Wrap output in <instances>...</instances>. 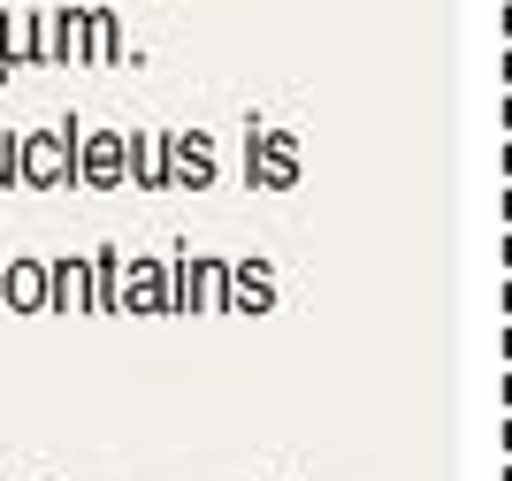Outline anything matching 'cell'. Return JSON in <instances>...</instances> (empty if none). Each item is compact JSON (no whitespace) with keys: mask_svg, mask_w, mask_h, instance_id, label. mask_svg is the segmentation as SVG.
I'll return each mask as SVG.
<instances>
[{"mask_svg":"<svg viewBox=\"0 0 512 481\" xmlns=\"http://www.w3.org/2000/svg\"><path fill=\"white\" fill-rule=\"evenodd\" d=\"M306 184V153L283 123L245 115V191H299Z\"/></svg>","mask_w":512,"mask_h":481,"instance_id":"obj_2","label":"cell"},{"mask_svg":"<svg viewBox=\"0 0 512 481\" xmlns=\"http://www.w3.org/2000/svg\"><path fill=\"white\" fill-rule=\"evenodd\" d=\"M161 260H169V314H222V291H230V260L222 252L176 245Z\"/></svg>","mask_w":512,"mask_h":481,"instance_id":"obj_3","label":"cell"},{"mask_svg":"<svg viewBox=\"0 0 512 481\" xmlns=\"http://www.w3.org/2000/svg\"><path fill=\"white\" fill-rule=\"evenodd\" d=\"M77 115L39 130H16V184L23 191H77Z\"/></svg>","mask_w":512,"mask_h":481,"instance_id":"obj_1","label":"cell"},{"mask_svg":"<svg viewBox=\"0 0 512 481\" xmlns=\"http://www.w3.org/2000/svg\"><path fill=\"white\" fill-rule=\"evenodd\" d=\"M77 62H138V46L123 39V16H115V8H107V0H92L85 8V46H77Z\"/></svg>","mask_w":512,"mask_h":481,"instance_id":"obj_10","label":"cell"},{"mask_svg":"<svg viewBox=\"0 0 512 481\" xmlns=\"http://www.w3.org/2000/svg\"><path fill=\"white\" fill-rule=\"evenodd\" d=\"M23 69V31H16V8H0V84H16Z\"/></svg>","mask_w":512,"mask_h":481,"instance_id":"obj_13","label":"cell"},{"mask_svg":"<svg viewBox=\"0 0 512 481\" xmlns=\"http://www.w3.org/2000/svg\"><path fill=\"white\" fill-rule=\"evenodd\" d=\"M276 260L268 252H245V260H230V291H222V314H276Z\"/></svg>","mask_w":512,"mask_h":481,"instance_id":"obj_6","label":"cell"},{"mask_svg":"<svg viewBox=\"0 0 512 481\" xmlns=\"http://www.w3.org/2000/svg\"><path fill=\"white\" fill-rule=\"evenodd\" d=\"M0 314H46V260L39 252L0 260Z\"/></svg>","mask_w":512,"mask_h":481,"instance_id":"obj_9","label":"cell"},{"mask_svg":"<svg viewBox=\"0 0 512 481\" xmlns=\"http://www.w3.org/2000/svg\"><path fill=\"white\" fill-rule=\"evenodd\" d=\"M0 191H16V130H0Z\"/></svg>","mask_w":512,"mask_h":481,"instance_id":"obj_14","label":"cell"},{"mask_svg":"<svg viewBox=\"0 0 512 481\" xmlns=\"http://www.w3.org/2000/svg\"><path fill=\"white\" fill-rule=\"evenodd\" d=\"M161 146H169V191H207L222 176V153L207 130H161Z\"/></svg>","mask_w":512,"mask_h":481,"instance_id":"obj_7","label":"cell"},{"mask_svg":"<svg viewBox=\"0 0 512 481\" xmlns=\"http://www.w3.org/2000/svg\"><path fill=\"white\" fill-rule=\"evenodd\" d=\"M46 314H92V260L85 252H54L46 260Z\"/></svg>","mask_w":512,"mask_h":481,"instance_id":"obj_8","label":"cell"},{"mask_svg":"<svg viewBox=\"0 0 512 481\" xmlns=\"http://www.w3.org/2000/svg\"><path fill=\"white\" fill-rule=\"evenodd\" d=\"M85 260H92V314H115V275H123V252L100 245V252H85Z\"/></svg>","mask_w":512,"mask_h":481,"instance_id":"obj_12","label":"cell"},{"mask_svg":"<svg viewBox=\"0 0 512 481\" xmlns=\"http://www.w3.org/2000/svg\"><path fill=\"white\" fill-rule=\"evenodd\" d=\"M123 161H130V184L138 191H169V146H161V130H123Z\"/></svg>","mask_w":512,"mask_h":481,"instance_id":"obj_11","label":"cell"},{"mask_svg":"<svg viewBox=\"0 0 512 481\" xmlns=\"http://www.w3.org/2000/svg\"><path fill=\"white\" fill-rule=\"evenodd\" d=\"M123 184H130L123 130H100V123H85V130H77V191H123Z\"/></svg>","mask_w":512,"mask_h":481,"instance_id":"obj_4","label":"cell"},{"mask_svg":"<svg viewBox=\"0 0 512 481\" xmlns=\"http://www.w3.org/2000/svg\"><path fill=\"white\" fill-rule=\"evenodd\" d=\"M115 314H169V260H153V252H138L130 260L123 252V275H115Z\"/></svg>","mask_w":512,"mask_h":481,"instance_id":"obj_5","label":"cell"}]
</instances>
